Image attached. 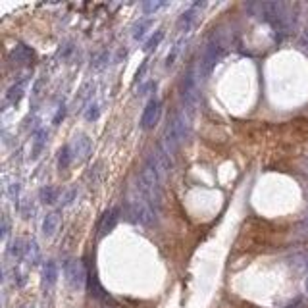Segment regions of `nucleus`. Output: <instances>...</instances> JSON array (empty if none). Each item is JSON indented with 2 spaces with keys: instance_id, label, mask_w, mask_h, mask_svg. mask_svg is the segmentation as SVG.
Instances as JSON below:
<instances>
[{
  "instance_id": "obj_12",
  "label": "nucleus",
  "mask_w": 308,
  "mask_h": 308,
  "mask_svg": "<svg viewBox=\"0 0 308 308\" xmlns=\"http://www.w3.org/2000/svg\"><path fill=\"white\" fill-rule=\"evenodd\" d=\"M56 279H58V266H56V262L48 260L44 264V270H43V283L46 287H52L56 283Z\"/></svg>"
},
{
  "instance_id": "obj_9",
  "label": "nucleus",
  "mask_w": 308,
  "mask_h": 308,
  "mask_svg": "<svg viewBox=\"0 0 308 308\" xmlns=\"http://www.w3.org/2000/svg\"><path fill=\"white\" fill-rule=\"evenodd\" d=\"M118 220H120V208H118V206L108 210V212H104V216H102L100 223H98V233H100V235H108L110 231L116 227Z\"/></svg>"
},
{
  "instance_id": "obj_14",
  "label": "nucleus",
  "mask_w": 308,
  "mask_h": 308,
  "mask_svg": "<svg viewBox=\"0 0 308 308\" xmlns=\"http://www.w3.org/2000/svg\"><path fill=\"white\" fill-rule=\"evenodd\" d=\"M58 197H60V189L54 187V185H46V187H43L39 191V199L43 200L44 204H54Z\"/></svg>"
},
{
  "instance_id": "obj_18",
  "label": "nucleus",
  "mask_w": 308,
  "mask_h": 308,
  "mask_svg": "<svg viewBox=\"0 0 308 308\" xmlns=\"http://www.w3.org/2000/svg\"><path fill=\"white\" fill-rule=\"evenodd\" d=\"M152 25V21L150 19H141L135 27H133V39L135 41H139V39H143L145 37V33H146V29Z\"/></svg>"
},
{
  "instance_id": "obj_28",
  "label": "nucleus",
  "mask_w": 308,
  "mask_h": 308,
  "mask_svg": "<svg viewBox=\"0 0 308 308\" xmlns=\"http://www.w3.org/2000/svg\"><path fill=\"white\" fill-rule=\"evenodd\" d=\"M303 168H305V172H307V174H308V158H307V160H305V164H303Z\"/></svg>"
},
{
  "instance_id": "obj_24",
  "label": "nucleus",
  "mask_w": 308,
  "mask_h": 308,
  "mask_svg": "<svg viewBox=\"0 0 308 308\" xmlns=\"http://www.w3.org/2000/svg\"><path fill=\"white\" fill-rule=\"evenodd\" d=\"M104 60H108V52H106V50H104V52H102V54L98 56V58H96V62H94V64H92V66H94V68H102V66H104V64H106V62H104Z\"/></svg>"
},
{
  "instance_id": "obj_13",
  "label": "nucleus",
  "mask_w": 308,
  "mask_h": 308,
  "mask_svg": "<svg viewBox=\"0 0 308 308\" xmlns=\"http://www.w3.org/2000/svg\"><path fill=\"white\" fill-rule=\"evenodd\" d=\"M23 92H25V79H21L18 81L16 85H12L8 92H6V100L10 102V104H18L19 100L23 98Z\"/></svg>"
},
{
  "instance_id": "obj_19",
  "label": "nucleus",
  "mask_w": 308,
  "mask_h": 308,
  "mask_svg": "<svg viewBox=\"0 0 308 308\" xmlns=\"http://www.w3.org/2000/svg\"><path fill=\"white\" fill-rule=\"evenodd\" d=\"M25 258L29 264H37L39 260V249H37V243L35 241H29L27 247H25Z\"/></svg>"
},
{
  "instance_id": "obj_27",
  "label": "nucleus",
  "mask_w": 308,
  "mask_h": 308,
  "mask_svg": "<svg viewBox=\"0 0 308 308\" xmlns=\"http://www.w3.org/2000/svg\"><path fill=\"white\" fill-rule=\"evenodd\" d=\"M303 44L308 48V23H307V29H305V33H303Z\"/></svg>"
},
{
  "instance_id": "obj_29",
  "label": "nucleus",
  "mask_w": 308,
  "mask_h": 308,
  "mask_svg": "<svg viewBox=\"0 0 308 308\" xmlns=\"http://www.w3.org/2000/svg\"><path fill=\"white\" fill-rule=\"evenodd\" d=\"M305 285H307V293H308V277H307V283H305Z\"/></svg>"
},
{
  "instance_id": "obj_4",
  "label": "nucleus",
  "mask_w": 308,
  "mask_h": 308,
  "mask_svg": "<svg viewBox=\"0 0 308 308\" xmlns=\"http://www.w3.org/2000/svg\"><path fill=\"white\" fill-rule=\"evenodd\" d=\"M181 100L185 112L193 114L200 100V72L199 66H191L181 79Z\"/></svg>"
},
{
  "instance_id": "obj_23",
  "label": "nucleus",
  "mask_w": 308,
  "mask_h": 308,
  "mask_svg": "<svg viewBox=\"0 0 308 308\" xmlns=\"http://www.w3.org/2000/svg\"><path fill=\"white\" fill-rule=\"evenodd\" d=\"M85 118H87V120H96V118H98V106H96V104L89 106V110L85 112Z\"/></svg>"
},
{
  "instance_id": "obj_5",
  "label": "nucleus",
  "mask_w": 308,
  "mask_h": 308,
  "mask_svg": "<svg viewBox=\"0 0 308 308\" xmlns=\"http://www.w3.org/2000/svg\"><path fill=\"white\" fill-rule=\"evenodd\" d=\"M66 279H68L70 287L75 291L85 287V283L89 281V275H87V270L81 260H70L66 264Z\"/></svg>"
},
{
  "instance_id": "obj_6",
  "label": "nucleus",
  "mask_w": 308,
  "mask_h": 308,
  "mask_svg": "<svg viewBox=\"0 0 308 308\" xmlns=\"http://www.w3.org/2000/svg\"><path fill=\"white\" fill-rule=\"evenodd\" d=\"M160 110L162 104L158 98H150L146 102L145 110H143V116H141V127L143 129H152V127L158 124V118H160Z\"/></svg>"
},
{
  "instance_id": "obj_2",
  "label": "nucleus",
  "mask_w": 308,
  "mask_h": 308,
  "mask_svg": "<svg viewBox=\"0 0 308 308\" xmlns=\"http://www.w3.org/2000/svg\"><path fill=\"white\" fill-rule=\"evenodd\" d=\"M225 48H227V41H225V35L220 31V29H214L212 35L208 37L206 44H204V50H202V56L199 60V72L200 77H208L212 70L216 68V64L221 60V56L225 54Z\"/></svg>"
},
{
  "instance_id": "obj_10",
  "label": "nucleus",
  "mask_w": 308,
  "mask_h": 308,
  "mask_svg": "<svg viewBox=\"0 0 308 308\" xmlns=\"http://www.w3.org/2000/svg\"><path fill=\"white\" fill-rule=\"evenodd\" d=\"M58 227H60V216L56 214V212H50V214H46L44 220H43V235L44 237H52L58 231Z\"/></svg>"
},
{
  "instance_id": "obj_8",
  "label": "nucleus",
  "mask_w": 308,
  "mask_h": 308,
  "mask_svg": "<svg viewBox=\"0 0 308 308\" xmlns=\"http://www.w3.org/2000/svg\"><path fill=\"white\" fill-rule=\"evenodd\" d=\"M202 8H204L202 2H195L193 6H189L181 16H179V19H177V29H179V31H189V29L199 21L200 10H202Z\"/></svg>"
},
{
  "instance_id": "obj_1",
  "label": "nucleus",
  "mask_w": 308,
  "mask_h": 308,
  "mask_svg": "<svg viewBox=\"0 0 308 308\" xmlns=\"http://www.w3.org/2000/svg\"><path fill=\"white\" fill-rule=\"evenodd\" d=\"M189 129H191V114H187L185 110H177L168 126H166V131H164L162 143H160V148H162L166 154H170L174 158L177 146L181 145L183 141L189 137Z\"/></svg>"
},
{
  "instance_id": "obj_21",
  "label": "nucleus",
  "mask_w": 308,
  "mask_h": 308,
  "mask_svg": "<svg viewBox=\"0 0 308 308\" xmlns=\"http://www.w3.org/2000/svg\"><path fill=\"white\" fill-rule=\"evenodd\" d=\"M164 39V31L160 29V31H156V35H152L148 41H146V44H145V50L148 52V50H152V48H156L158 44H160V41Z\"/></svg>"
},
{
  "instance_id": "obj_25",
  "label": "nucleus",
  "mask_w": 308,
  "mask_h": 308,
  "mask_svg": "<svg viewBox=\"0 0 308 308\" xmlns=\"http://www.w3.org/2000/svg\"><path fill=\"white\" fill-rule=\"evenodd\" d=\"M8 229H10V223H8V218H2V239H6L8 235Z\"/></svg>"
},
{
  "instance_id": "obj_22",
  "label": "nucleus",
  "mask_w": 308,
  "mask_h": 308,
  "mask_svg": "<svg viewBox=\"0 0 308 308\" xmlns=\"http://www.w3.org/2000/svg\"><path fill=\"white\" fill-rule=\"evenodd\" d=\"M162 6H164V2H145V4H143V10L148 12V14H152V12L160 10Z\"/></svg>"
},
{
  "instance_id": "obj_15",
  "label": "nucleus",
  "mask_w": 308,
  "mask_h": 308,
  "mask_svg": "<svg viewBox=\"0 0 308 308\" xmlns=\"http://www.w3.org/2000/svg\"><path fill=\"white\" fill-rule=\"evenodd\" d=\"M25 247H27V243H25V241L16 239V241L10 245V249H8V256H10V258H14V260L23 258V256H25Z\"/></svg>"
},
{
  "instance_id": "obj_26",
  "label": "nucleus",
  "mask_w": 308,
  "mask_h": 308,
  "mask_svg": "<svg viewBox=\"0 0 308 308\" xmlns=\"http://www.w3.org/2000/svg\"><path fill=\"white\" fill-rule=\"evenodd\" d=\"M145 70H146V62H143V66H141V70H139V72H137V79H135V83H137V81H141V79H143V73H145Z\"/></svg>"
},
{
  "instance_id": "obj_7",
  "label": "nucleus",
  "mask_w": 308,
  "mask_h": 308,
  "mask_svg": "<svg viewBox=\"0 0 308 308\" xmlns=\"http://www.w3.org/2000/svg\"><path fill=\"white\" fill-rule=\"evenodd\" d=\"M70 146H72L73 160H77V162H85L92 152V143L87 135H77Z\"/></svg>"
},
{
  "instance_id": "obj_11",
  "label": "nucleus",
  "mask_w": 308,
  "mask_h": 308,
  "mask_svg": "<svg viewBox=\"0 0 308 308\" xmlns=\"http://www.w3.org/2000/svg\"><path fill=\"white\" fill-rule=\"evenodd\" d=\"M33 56H35V52H33L29 46H25V44H18V46L12 50V58H14L18 64H29V62L33 60Z\"/></svg>"
},
{
  "instance_id": "obj_16",
  "label": "nucleus",
  "mask_w": 308,
  "mask_h": 308,
  "mask_svg": "<svg viewBox=\"0 0 308 308\" xmlns=\"http://www.w3.org/2000/svg\"><path fill=\"white\" fill-rule=\"evenodd\" d=\"M183 44H185V39H179L174 46H172V50L168 52V56H166V68H172L174 64H176V60L179 58V54H181L183 50Z\"/></svg>"
},
{
  "instance_id": "obj_3",
  "label": "nucleus",
  "mask_w": 308,
  "mask_h": 308,
  "mask_svg": "<svg viewBox=\"0 0 308 308\" xmlns=\"http://www.w3.org/2000/svg\"><path fill=\"white\" fill-rule=\"evenodd\" d=\"M127 210L133 221H139L143 225H152L158 216V210L150 204V200L143 195V191L137 185H133L127 195Z\"/></svg>"
},
{
  "instance_id": "obj_17",
  "label": "nucleus",
  "mask_w": 308,
  "mask_h": 308,
  "mask_svg": "<svg viewBox=\"0 0 308 308\" xmlns=\"http://www.w3.org/2000/svg\"><path fill=\"white\" fill-rule=\"evenodd\" d=\"M72 160H73L72 146L70 145L62 146L60 156H58V166H60V170H68V168H70V164H72Z\"/></svg>"
},
{
  "instance_id": "obj_20",
  "label": "nucleus",
  "mask_w": 308,
  "mask_h": 308,
  "mask_svg": "<svg viewBox=\"0 0 308 308\" xmlns=\"http://www.w3.org/2000/svg\"><path fill=\"white\" fill-rule=\"evenodd\" d=\"M44 141H46V131H39L35 135V141H33V158H37L44 146Z\"/></svg>"
}]
</instances>
